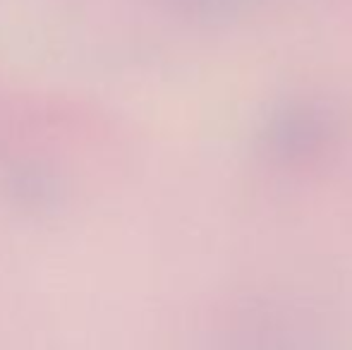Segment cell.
<instances>
[{
  "label": "cell",
  "mask_w": 352,
  "mask_h": 350,
  "mask_svg": "<svg viewBox=\"0 0 352 350\" xmlns=\"http://www.w3.org/2000/svg\"><path fill=\"white\" fill-rule=\"evenodd\" d=\"M321 130L319 120L311 113H305L302 108L292 113H283L276 118L274 127L269 130L271 140H274L276 149L285 151H300L305 149L309 142L316 140V132Z\"/></svg>",
  "instance_id": "1"
}]
</instances>
